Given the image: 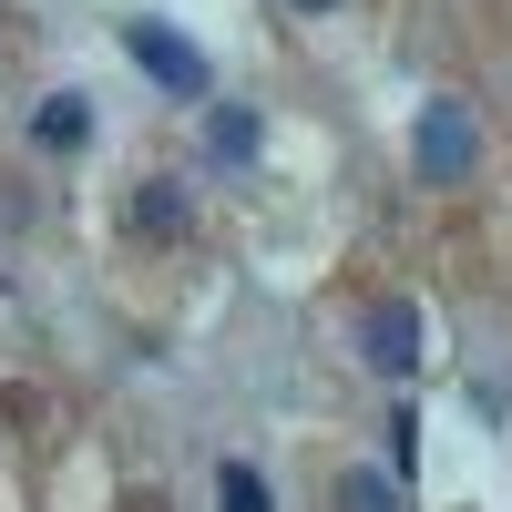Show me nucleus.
<instances>
[{"mask_svg":"<svg viewBox=\"0 0 512 512\" xmlns=\"http://www.w3.org/2000/svg\"><path fill=\"white\" fill-rule=\"evenodd\" d=\"M410 175L441 185V195L482 175V113L461 103V93H431V103H420V123H410Z\"/></svg>","mask_w":512,"mask_h":512,"instance_id":"f257e3e1","label":"nucleus"},{"mask_svg":"<svg viewBox=\"0 0 512 512\" xmlns=\"http://www.w3.org/2000/svg\"><path fill=\"white\" fill-rule=\"evenodd\" d=\"M123 52H134V62H144V72H154V82H164L175 103H205V93H216L205 52H195L185 31H164V21H123Z\"/></svg>","mask_w":512,"mask_h":512,"instance_id":"f03ea898","label":"nucleus"},{"mask_svg":"<svg viewBox=\"0 0 512 512\" xmlns=\"http://www.w3.org/2000/svg\"><path fill=\"white\" fill-rule=\"evenodd\" d=\"M359 359H369V379H390V390L420 369V308L410 297H369L359 308Z\"/></svg>","mask_w":512,"mask_h":512,"instance_id":"7ed1b4c3","label":"nucleus"},{"mask_svg":"<svg viewBox=\"0 0 512 512\" xmlns=\"http://www.w3.org/2000/svg\"><path fill=\"white\" fill-rule=\"evenodd\" d=\"M31 144L41 154H82L93 144V93H41L31 103Z\"/></svg>","mask_w":512,"mask_h":512,"instance_id":"20e7f679","label":"nucleus"},{"mask_svg":"<svg viewBox=\"0 0 512 512\" xmlns=\"http://www.w3.org/2000/svg\"><path fill=\"white\" fill-rule=\"evenodd\" d=\"M205 144H216V164H256V144H267V123H256L246 103H216V113H205Z\"/></svg>","mask_w":512,"mask_h":512,"instance_id":"39448f33","label":"nucleus"},{"mask_svg":"<svg viewBox=\"0 0 512 512\" xmlns=\"http://www.w3.org/2000/svg\"><path fill=\"white\" fill-rule=\"evenodd\" d=\"M134 236H185V185L175 175H144L134 185Z\"/></svg>","mask_w":512,"mask_h":512,"instance_id":"423d86ee","label":"nucleus"},{"mask_svg":"<svg viewBox=\"0 0 512 512\" xmlns=\"http://www.w3.org/2000/svg\"><path fill=\"white\" fill-rule=\"evenodd\" d=\"M338 512H410V502H400V472H369V461H359V472H338Z\"/></svg>","mask_w":512,"mask_h":512,"instance_id":"0eeeda50","label":"nucleus"},{"mask_svg":"<svg viewBox=\"0 0 512 512\" xmlns=\"http://www.w3.org/2000/svg\"><path fill=\"white\" fill-rule=\"evenodd\" d=\"M216 512H277L267 472H256V461H216Z\"/></svg>","mask_w":512,"mask_h":512,"instance_id":"6e6552de","label":"nucleus"},{"mask_svg":"<svg viewBox=\"0 0 512 512\" xmlns=\"http://www.w3.org/2000/svg\"><path fill=\"white\" fill-rule=\"evenodd\" d=\"M379 431H390V472H410V451H420V420H410V400L379 420Z\"/></svg>","mask_w":512,"mask_h":512,"instance_id":"1a4fd4ad","label":"nucleus"},{"mask_svg":"<svg viewBox=\"0 0 512 512\" xmlns=\"http://www.w3.org/2000/svg\"><path fill=\"white\" fill-rule=\"evenodd\" d=\"M287 11H308V21H328V11H338V0H287Z\"/></svg>","mask_w":512,"mask_h":512,"instance_id":"9d476101","label":"nucleus"}]
</instances>
